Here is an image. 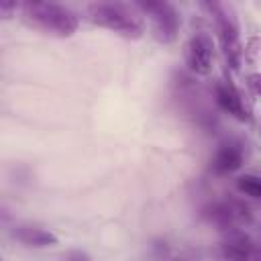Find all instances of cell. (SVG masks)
Listing matches in <instances>:
<instances>
[{
	"label": "cell",
	"instance_id": "6da1fadb",
	"mask_svg": "<svg viewBox=\"0 0 261 261\" xmlns=\"http://www.w3.org/2000/svg\"><path fill=\"white\" fill-rule=\"evenodd\" d=\"M20 10L31 27L53 37H71L80 27V16L57 2H24L20 4Z\"/></svg>",
	"mask_w": 261,
	"mask_h": 261
},
{
	"label": "cell",
	"instance_id": "ba28073f",
	"mask_svg": "<svg viewBox=\"0 0 261 261\" xmlns=\"http://www.w3.org/2000/svg\"><path fill=\"white\" fill-rule=\"evenodd\" d=\"M214 100L216 104L228 112L230 116H234L237 120H251V110L247 108L245 100H243V94L237 90V86L230 82V80H224V82H218L216 88H214Z\"/></svg>",
	"mask_w": 261,
	"mask_h": 261
},
{
	"label": "cell",
	"instance_id": "277c9868",
	"mask_svg": "<svg viewBox=\"0 0 261 261\" xmlns=\"http://www.w3.org/2000/svg\"><path fill=\"white\" fill-rule=\"evenodd\" d=\"M149 18L153 24V37L163 43L169 45L177 39L179 35V27H181V18L175 10L173 4L169 2H139L137 4Z\"/></svg>",
	"mask_w": 261,
	"mask_h": 261
},
{
	"label": "cell",
	"instance_id": "30bf717a",
	"mask_svg": "<svg viewBox=\"0 0 261 261\" xmlns=\"http://www.w3.org/2000/svg\"><path fill=\"white\" fill-rule=\"evenodd\" d=\"M12 237L24 247H33V249H45V247H53L59 243L55 232L41 228L37 224H16L12 228Z\"/></svg>",
	"mask_w": 261,
	"mask_h": 261
},
{
	"label": "cell",
	"instance_id": "7a4b0ae2",
	"mask_svg": "<svg viewBox=\"0 0 261 261\" xmlns=\"http://www.w3.org/2000/svg\"><path fill=\"white\" fill-rule=\"evenodd\" d=\"M88 18L102 27L108 29L116 35H122L126 39H139L145 33V22L143 18L128 6L120 2H96L88 6Z\"/></svg>",
	"mask_w": 261,
	"mask_h": 261
},
{
	"label": "cell",
	"instance_id": "8992f818",
	"mask_svg": "<svg viewBox=\"0 0 261 261\" xmlns=\"http://www.w3.org/2000/svg\"><path fill=\"white\" fill-rule=\"evenodd\" d=\"M186 65L196 75H208L214 61V43L208 33H196L186 43Z\"/></svg>",
	"mask_w": 261,
	"mask_h": 261
},
{
	"label": "cell",
	"instance_id": "7c38bea8",
	"mask_svg": "<svg viewBox=\"0 0 261 261\" xmlns=\"http://www.w3.org/2000/svg\"><path fill=\"white\" fill-rule=\"evenodd\" d=\"M247 88L253 96H261V73H249L247 75Z\"/></svg>",
	"mask_w": 261,
	"mask_h": 261
},
{
	"label": "cell",
	"instance_id": "3957f363",
	"mask_svg": "<svg viewBox=\"0 0 261 261\" xmlns=\"http://www.w3.org/2000/svg\"><path fill=\"white\" fill-rule=\"evenodd\" d=\"M206 8L214 16L216 37H218V43L222 47V53H224L228 65L232 69H239L241 61H243V43H241L237 18L230 14V8L226 4H206Z\"/></svg>",
	"mask_w": 261,
	"mask_h": 261
},
{
	"label": "cell",
	"instance_id": "5bb4252c",
	"mask_svg": "<svg viewBox=\"0 0 261 261\" xmlns=\"http://www.w3.org/2000/svg\"><path fill=\"white\" fill-rule=\"evenodd\" d=\"M16 8H18V4H16V2H2V4H0V14H2L4 18H8V16H10V12H12V10H16Z\"/></svg>",
	"mask_w": 261,
	"mask_h": 261
},
{
	"label": "cell",
	"instance_id": "8fae6325",
	"mask_svg": "<svg viewBox=\"0 0 261 261\" xmlns=\"http://www.w3.org/2000/svg\"><path fill=\"white\" fill-rule=\"evenodd\" d=\"M237 190L249 198H261V175L245 173L237 177Z\"/></svg>",
	"mask_w": 261,
	"mask_h": 261
},
{
	"label": "cell",
	"instance_id": "4fadbf2b",
	"mask_svg": "<svg viewBox=\"0 0 261 261\" xmlns=\"http://www.w3.org/2000/svg\"><path fill=\"white\" fill-rule=\"evenodd\" d=\"M65 261H92V259H90V255H88V253H84V251L75 249V251H69V253L65 255Z\"/></svg>",
	"mask_w": 261,
	"mask_h": 261
},
{
	"label": "cell",
	"instance_id": "5b68a950",
	"mask_svg": "<svg viewBox=\"0 0 261 261\" xmlns=\"http://www.w3.org/2000/svg\"><path fill=\"white\" fill-rule=\"evenodd\" d=\"M202 216L210 222H214L216 226L224 228V230H234L243 224L251 222V210L247 204L239 202V200H220V202H212L208 206L202 208Z\"/></svg>",
	"mask_w": 261,
	"mask_h": 261
},
{
	"label": "cell",
	"instance_id": "9c48e42d",
	"mask_svg": "<svg viewBox=\"0 0 261 261\" xmlns=\"http://www.w3.org/2000/svg\"><path fill=\"white\" fill-rule=\"evenodd\" d=\"M243 161H245L243 145L234 139H228V141L218 145V149H216V153L210 161V169L216 175H226V173H232V171L241 169Z\"/></svg>",
	"mask_w": 261,
	"mask_h": 261
},
{
	"label": "cell",
	"instance_id": "52a82bcc",
	"mask_svg": "<svg viewBox=\"0 0 261 261\" xmlns=\"http://www.w3.org/2000/svg\"><path fill=\"white\" fill-rule=\"evenodd\" d=\"M220 261H261V245L239 228L228 230L220 247Z\"/></svg>",
	"mask_w": 261,
	"mask_h": 261
}]
</instances>
